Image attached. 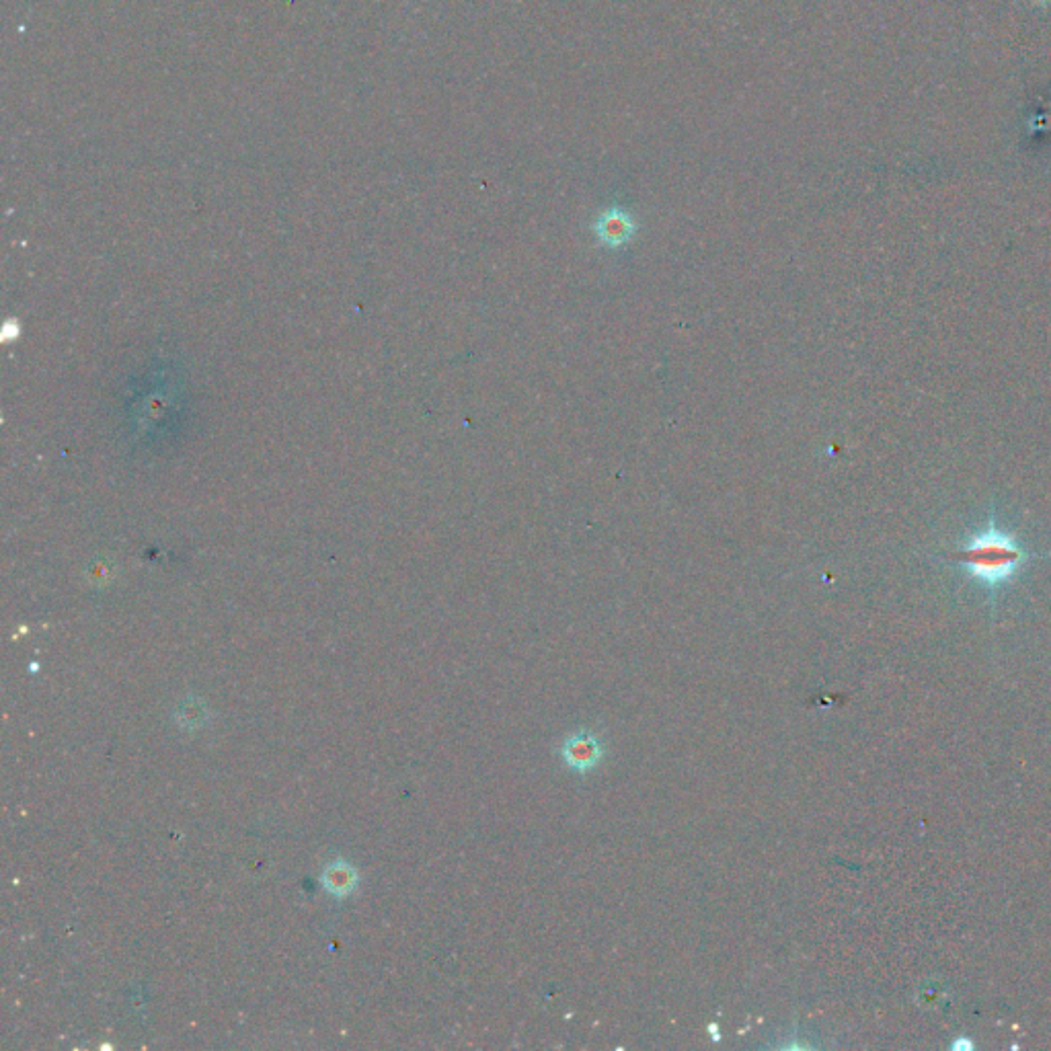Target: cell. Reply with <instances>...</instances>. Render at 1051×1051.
Here are the masks:
<instances>
[{
  "mask_svg": "<svg viewBox=\"0 0 1051 1051\" xmlns=\"http://www.w3.org/2000/svg\"><path fill=\"white\" fill-rule=\"evenodd\" d=\"M1029 557L1023 544L1012 534L1000 530L994 518L980 534L971 536L953 553V561L973 579L984 583L988 590H996L1015 577Z\"/></svg>",
  "mask_w": 1051,
  "mask_h": 1051,
  "instance_id": "1",
  "label": "cell"
},
{
  "mask_svg": "<svg viewBox=\"0 0 1051 1051\" xmlns=\"http://www.w3.org/2000/svg\"><path fill=\"white\" fill-rule=\"evenodd\" d=\"M563 760L569 768L579 772L596 768L602 760V744L598 735L586 729L569 735L563 744Z\"/></svg>",
  "mask_w": 1051,
  "mask_h": 1051,
  "instance_id": "2",
  "label": "cell"
},
{
  "mask_svg": "<svg viewBox=\"0 0 1051 1051\" xmlns=\"http://www.w3.org/2000/svg\"><path fill=\"white\" fill-rule=\"evenodd\" d=\"M596 235L608 247H622L635 235V220L627 210L610 208L598 218Z\"/></svg>",
  "mask_w": 1051,
  "mask_h": 1051,
  "instance_id": "3",
  "label": "cell"
},
{
  "mask_svg": "<svg viewBox=\"0 0 1051 1051\" xmlns=\"http://www.w3.org/2000/svg\"><path fill=\"white\" fill-rule=\"evenodd\" d=\"M1033 3L1035 5H1047V3H1051V0H1033Z\"/></svg>",
  "mask_w": 1051,
  "mask_h": 1051,
  "instance_id": "4",
  "label": "cell"
}]
</instances>
